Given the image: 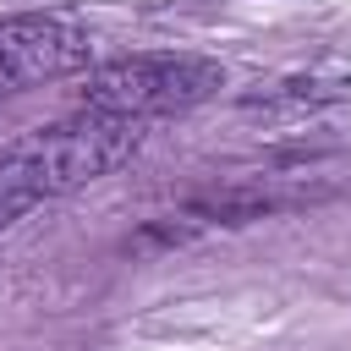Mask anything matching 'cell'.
<instances>
[{"label": "cell", "mask_w": 351, "mask_h": 351, "mask_svg": "<svg viewBox=\"0 0 351 351\" xmlns=\"http://www.w3.org/2000/svg\"><path fill=\"white\" fill-rule=\"evenodd\" d=\"M214 88H225V66L208 55H126V60H110L88 77L82 110L121 115V121L143 126L148 115L203 104Z\"/></svg>", "instance_id": "2"}, {"label": "cell", "mask_w": 351, "mask_h": 351, "mask_svg": "<svg viewBox=\"0 0 351 351\" xmlns=\"http://www.w3.org/2000/svg\"><path fill=\"white\" fill-rule=\"evenodd\" d=\"M88 33L66 16H0V93L55 82L88 66Z\"/></svg>", "instance_id": "3"}, {"label": "cell", "mask_w": 351, "mask_h": 351, "mask_svg": "<svg viewBox=\"0 0 351 351\" xmlns=\"http://www.w3.org/2000/svg\"><path fill=\"white\" fill-rule=\"evenodd\" d=\"M143 148V126L99 110H77L66 121L33 126L0 143V230L16 225L27 208L55 203L110 170H121Z\"/></svg>", "instance_id": "1"}, {"label": "cell", "mask_w": 351, "mask_h": 351, "mask_svg": "<svg viewBox=\"0 0 351 351\" xmlns=\"http://www.w3.org/2000/svg\"><path fill=\"white\" fill-rule=\"evenodd\" d=\"M346 88H351L346 71H307V77H285V82H274L269 93L247 99V110H252V115H302V110H318V104L340 99Z\"/></svg>", "instance_id": "4"}]
</instances>
